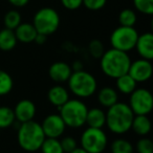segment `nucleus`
I'll return each instance as SVG.
<instances>
[{
	"mask_svg": "<svg viewBox=\"0 0 153 153\" xmlns=\"http://www.w3.org/2000/svg\"><path fill=\"white\" fill-rule=\"evenodd\" d=\"M131 63L128 53L110 48L105 51L100 58V67L105 76L111 79H117L119 76L127 74Z\"/></svg>",
	"mask_w": 153,
	"mask_h": 153,
	"instance_id": "nucleus-1",
	"label": "nucleus"
},
{
	"mask_svg": "<svg viewBox=\"0 0 153 153\" xmlns=\"http://www.w3.org/2000/svg\"><path fill=\"white\" fill-rule=\"evenodd\" d=\"M106 124L109 130L114 134H125L131 129L134 113L130 109L129 105L123 102H117L111 107L107 108Z\"/></svg>",
	"mask_w": 153,
	"mask_h": 153,
	"instance_id": "nucleus-2",
	"label": "nucleus"
},
{
	"mask_svg": "<svg viewBox=\"0 0 153 153\" xmlns=\"http://www.w3.org/2000/svg\"><path fill=\"white\" fill-rule=\"evenodd\" d=\"M17 140L19 146L24 151L35 152L40 150L41 145L45 140V135L40 124L33 120L20 125L17 133Z\"/></svg>",
	"mask_w": 153,
	"mask_h": 153,
	"instance_id": "nucleus-3",
	"label": "nucleus"
},
{
	"mask_svg": "<svg viewBox=\"0 0 153 153\" xmlns=\"http://www.w3.org/2000/svg\"><path fill=\"white\" fill-rule=\"evenodd\" d=\"M67 84L69 91L78 99L90 98L98 90V82L96 76L84 69L72 71Z\"/></svg>",
	"mask_w": 153,
	"mask_h": 153,
	"instance_id": "nucleus-4",
	"label": "nucleus"
},
{
	"mask_svg": "<svg viewBox=\"0 0 153 153\" xmlns=\"http://www.w3.org/2000/svg\"><path fill=\"white\" fill-rule=\"evenodd\" d=\"M59 111L66 127L76 129L85 125L88 107L80 99H69L63 106L60 107Z\"/></svg>",
	"mask_w": 153,
	"mask_h": 153,
	"instance_id": "nucleus-5",
	"label": "nucleus"
},
{
	"mask_svg": "<svg viewBox=\"0 0 153 153\" xmlns=\"http://www.w3.org/2000/svg\"><path fill=\"white\" fill-rule=\"evenodd\" d=\"M60 21L59 13L53 7H46L36 12L33 18V25L38 34L49 36L58 30Z\"/></svg>",
	"mask_w": 153,
	"mask_h": 153,
	"instance_id": "nucleus-6",
	"label": "nucleus"
},
{
	"mask_svg": "<svg viewBox=\"0 0 153 153\" xmlns=\"http://www.w3.org/2000/svg\"><path fill=\"white\" fill-rule=\"evenodd\" d=\"M80 145L88 153H103L108 146V137L103 129L87 127L81 134Z\"/></svg>",
	"mask_w": 153,
	"mask_h": 153,
	"instance_id": "nucleus-7",
	"label": "nucleus"
},
{
	"mask_svg": "<svg viewBox=\"0 0 153 153\" xmlns=\"http://www.w3.org/2000/svg\"><path fill=\"white\" fill-rule=\"evenodd\" d=\"M137 38L138 33L134 28V26L131 27V26L120 25L111 33L110 44L112 48L128 53L134 49Z\"/></svg>",
	"mask_w": 153,
	"mask_h": 153,
	"instance_id": "nucleus-8",
	"label": "nucleus"
},
{
	"mask_svg": "<svg viewBox=\"0 0 153 153\" xmlns=\"http://www.w3.org/2000/svg\"><path fill=\"white\" fill-rule=\"evenodd\" d=\"M128 105L134 115H148L153 109L152 94L146 88H136L129 94Z\"/></svg>",
	"mask_w": 153,
	"mask_h": 153,
	"instance_id": "nucleus-9",
	"label": "nucleus"
},
{
	"mask_svg": "<svg viewBox=\"0 0 153 153\" xmlns=\"http://www.w3.org/2000/svg\"><path fill=\"white\" fill-rule=\"evenodd\" d=\"M153 72V66L150 60L137 59L135 61H131L129 66L128 74L132 76V79L136 83H144L151 79Z\"/></svg>",
	"mask_w": 153,
	"mask_h": 153,
	"instance_id": "nucleus-10",
	"label": "nucleus"
},
{
	"mask_svg": "<svg viewBox=\"0 0 153 153\" xmlns=\"http://www.w3.org/2000/svg\"><path fill=\"white\" fill-rule=\"evenodd\" d=\"M45 137L59 138L64 134L66 129V125L60 114H49L43 120L40 124Z\"/></svg>",
	"mask_w": 153,
	"mask_h": 153,
	"instance_id": "nucleus-11",
	"label": "nucleus"
},
{
	"mask_svg": "<svg viewBox=\"0 0 153 153\" xmlns=\"http://www.w3.org/2000/svg\"><path fill=\"white\" fill-rule=\"evenodd\" d=\"M13 110L16 121H18L20 124H22L34 120L37 112V107L33 101L24 99V100L19 101L16 104L15 108Z\"/></svg>",
	"mask_w": 153,
	"mask_h": 153,
	"instance_id": "nucleus-12",
	"label": "nucleus"
},
{
	"mask_svg": "<svg viewBox=\"0 0 153 153\" xmlns=\"http://www.w3.org/2000/svg\"><path fill=\"white\" fill-rule=\"evenodd\" d=\"M72 74L70 65L66 62L57 61L53 63L48 68V76L56 83H64L67 82Z\"/></svg>",
	"mask_w": 153,
	"mask_h": 153,
	"instance_id": "nucleus-13",
	"label": "nucleus"
},
{
	"mask_svg": "<svg viewBox=\"0 0 153 153\" xmlns=\"http://www.w3.org/2000/svg\"><path fill=\"white\" fill-rule=\"evenodd\" d=\"M136 51L140 58L152 61L153 59V35L152 33H145L138 35L137 41L135 43Z\"/></svg>",
	"mask_w": 153,
	"mask_h": 153,
	"instance_id": "nucleus-14",
	"label": "nucleus"
},
{
	"mask_svg": "<svg viewBox=\"0 0 153 153\" xmlns=\"http://www.w3.org/2000/svg\"><path fill=\"white\" fill-rule=\"evenodd\" d=\"M47 99H48V102L55 107H57L59 110L60 107L63 106L69 100V92L62 85H55L49 88L47 92Z\"/></svg>",
	"mask_w": 153,
	"mask_h": 153,
	"instance_id": "nucleus-15",
	"label": "nucleus"
},
{
	"mask_svg": "<svg viewBox=\"0 0 153 153\" xmlns=\"http://www.w3.org/2000/svg\"><path fill=\"white\" fill-rule=\"evenodd\" d=\"M14 33L16 35V38L17 41L21 43H32L35 41V38L37 36V30L35 28V26L33 25V23H27V22H24V23H20L17 27L14 30Z\"/></svg>",
	"mask_w": 153,
	"mask_h": 153,
	"instance_id": "nucleus-16",
	"label": "nucleus"
},
{
	"mask_svg": "<svg viewBox=\"0 0 153 153\" xmlns=\"http://www.w3.org/2000/svg\"><path fill=\"white\" fill-rule=\"evenodd\" d=\"M85 124L88 127L103 129V127L106 124V112L99 107H94V108L88 109L87 114H86Z\"/></svg>",
	"mask_w": 153,
	"mask_h": 153,
	"instance_id": "nucleus-17",
	"label": "nucleus"
},
{
	"mask_svg": "<svg viewBox=\"0 0 153 153\" xmlns=\"http://www.w3.org/2000/svg\"><path fill=\"white\" fill-rule=\"evenodd\" d=\"M98 102L102 107L109 108L119 102V92L110 86H105L99 90Z\"/></svg>",
	"mask_w": 153,
	"mask_h": 153,
	"instance_id": "nucleus-18",
	"label": "nucleus"
},
{
	"mask_svg": "<svg viewBox=\"0 0 153 153\" xmlns=\"http://www.w3.org/2000/svg\"><path fill=\"white\" fill-rule=\"evenodd\" d=\"M152 124L148 115H134L131 124V129L140 136H146L150 133Z\"/></svg>",
	"mask_w": 153,
	"mask_h": 153,
	"instance_id": "nucleus-19",
	"label": "nucleus"
},
{
	"mask_svg": "<svg viewBox=\"0 0 153 153\" xmlns=\"http://www.w3.org/2000/svg\"><path fill=\"white\" fill-rule=\"evenodd\" d=\"M136 85H137V83L132 79V76L128 72L115 79L117 91L126 94V96H129L130 94H132L136 89Z\"/></svg>",
	"mask_w": 153,
	"mask_h": 153,
	"instance_id": "nucleus-20",
	"label": "nucleus"
},
{
	"mask_svg": "<svg viewBox=\"0 0 153 153\" xmlns=\"http://www.w3.org/2000/svg\"><path fill=\"white\" fill-rule=\"evenodd\" d=\"M17 38L14 30L9 28H3L0 30V51H10L17 45Z\"/></svg>",
	"mask_w": 153,
	"mask_h": 153,
	"instance_id": "nucleus-21",
	"label": "nucleus"
},
{
	"mask_svg": "<svg viewBox=\"0 0 153 153\" xmlns=\"http://www.w3.org/2000/svg\"><path fill=\"white\" fill-rule=\"evenodd\" d=\"M14 110L7 106H0V129L9 128L15 123Z\"/></svg>",
	"mask_w": 153,
	"mask_h": 153,
	"instance_id": "nucleus-22",
	"label": "nucleus"
},
{
	"mask_svg": "<svg viewBox=\"0 0 153 153\" xmlns=\"http://www.w3.org/2000/svg\"><path fill=\"white\" fill-rule=\"evenodd\" d=\"M111 153H134V147L125 138H117L111 143Z\"/></svg>",
	"mask_w": 153,
	"mask_h": 153,
	"instance_id": "nucleus-23",
	"label": "nucleus"
},
{
	"mask_svg": "<svg viewBox=\"0 0 153 153\" xmlns=\"http://www.w3.org/2000/svg\"><path fill=\"white\" fill-rule=\"evenodd\" d=\"M13 87L14 82L12 76L5 70L0 69V97L9 94Z\"/></svg>",
	"mask_w": 153,
	"mask_h": 153,
	"instance_id": "nucleus-24",
	"label": "nucleus"
},
{
	"mask_svg": "<svg viewBox=\"0 0 153 153\" xmlns=\"http://www.w3.org/2000/svg\"><path fill=\"white\" fill-rule=\"evenodd\" d=\"M40 150L42 151V153H64L59 138L45 137Z\"/></svg>",
	"mask_w": 153,
	"mask_h": 153,
	"instance_id": "nucleus-25",
	"label": "nucleus"
},
{
	"mask_svg": "<svg viewBox=\"0 0 153 153\" xmlns=\"http://www.w3.org/2000/svg\"><path fill=\"white\" fill-rule=\"evenodd\" d=\"M21 14L16 10H11L4 15L3 18V23L5 28L14 30L20 23H21Z\"/></svg>",
	"mask_w": 153,
	"mask_h": 153,
	"instance_id": "nucleus-26",
	"label": "nucleus"
},
{
	"mask_svg": "<svg viewBox=\"0 0 153 153\" xmlns=\"http://www.w3.org/2000/svg\"><path fill=\"white\" fill-rule=\"evenodd\" d=\"M137 21L136 13L131 9H124L119 14V22L122 26H134Z\"/></svg>",
	"mask_w": 153,
	"mask_h": 153,
	"instance_id": "nucleus-27",
	"label": "nucleus"
},
{
	"mask_svg": "<svg viewBox=\"0 0 153 153\" xmlns=\"http://www.w3.org/2000/svg\"><path fill=\"white\" fill-rule=\"evenodd\" d=\"M133 5L136 11L144 15L153 14V0H133Z\"/></svg>",
	"mask_w": 153,
	"mask_h": 153,
	"instance_id": "nucleus-28",
	"label": "nucleus"
},
{
	"mask_svg": "<svg viewBox=\"0 0 153 153\" xmlns=\"http://www.w3.org/2000/svg\"><path fill=\"white\" fill-rule=\"evenodd\" d=\"M88 51H89L90 56H91L92 58L100 59L105 51L104 44H103L100 40H98V39L91 40L89 44H88Z\"/></svg>",
	"mask_w": 153,
	"mask_h": 153,
	"instance_id": "nucleus-29",
	"label": "nucleus"
},
{
	"mask_svg": "<svg viewBox=\"0 0 153 153\" xmlns=\"http://www.w3.org/2000/svg\"><path fill=\"white\" fill-rule=\"evenodd\" d=\"M137 153H153V143L147 137H142L136 143Z\"/></svg>",
	"mask_w": 153,
	"mask_h": 153,
	"instance_id": "nucleus-30",
	"label": "nucleus"
},
{
	"mask_svg": "<svg viewBox=\"0 0 153 153\" xmlns=\"http://www.w3.org/2000/svg\"><path fill=\"white\" fill-rule=\"evenodd\" d=\"M60 143H61V147L62 149H63V152L64 153H69L71 152V151H74L76 148H78V143H76V138L72 137V136H65V137H63L61 140H60Z\"/></svg>",
	"mask_w": 153,
	"mask_h": 153,
	"instance_id": "nucleus-31",
	"label": "nucleus"
},
{
	"mask_svg": "<svg viewBox=\"0 0 153 153\" xmlns=\"http://www.w3.org/2000/svg\"><path fill=\"white\" fill-rule=\"evenodd\" d=\"M106 3L107 0H83V5L89 11H100Z\"/></svg>",
	"mask_w": 153,
	"mask_h": 153,
	"instance_id": "nucleus-32",
	"label": "nucleus"
},
{
	"mask_svg": "<svg viewBox=\"0 0 153 153\" xmlns=\"http://www.w3.org/2000/svg\"><path fill=\"white\" fill-rule=\"evenodd\" d=\"M61 3L68 11H76L83 5V0H61Z\"/></svg>",
	"mask_w": 153,
	"mask_h": 153,
	"instance_id": "nucleus-33",
	"label": "nucleus"
},
{
	"mask_svg": "<svg viewBox=\"0 0 153 153\" xmlns=\"http://www.w3.org/2000/svg\"><path fill=\"white\" fill-rule=\"evenodd\" d=\"M7 1L15 7H23L30 2V0H7Z\"/></svg>",
	"mask_w": 153,
	"mask_h": 153,
	"instance_id": "nucleus-34",
	"label": "nucleus"
},
{
	"mask_svg": "<svg viewBox=\"0 0 153 153\" xmlns=\"http://www.w3.org/2000/svg\"><path fill=\"white\" fill-rule=\"evenodd\" d=\"M72 71H79V70H83L84 69V65L80 60H76V61L72 63V65H70Z\"/></svg>",
	"mask_w": 153,
	"mask_h": 153,
	"instance_id": "nucleus-35",
	"label": "nucleus"
},
{
	"mask_svg": "<svg viewBox=\"0 0 153 153\" xmlns=\"http://www.w3.org/2000/svg\"><path fill=\"white\" fill-rule=\"evenodd\" d=\"M46 40H47V36L42 35V34H37L34 42H36L38 45H42V44H44V43L46 42Z\"/></svg>",
	"mask_w": 153,
	"mask_h": 153,
	"instance_id": "nucleus-36",
	"label": "nucleus"
},
{
	"mask_svg": "<svg viewBox=\"0 0 153 153\" xmlns=\"http://www.w3.org/2000/svg\"><path fill=\"white\" fill-rule=\"evenodd\" d=\"M69 153H88V152H86V151L84 150L83 148H81V147H78V148H76L74 151H71V152H69Z\"/></svg>",
	"mask_w": 153,
	"mask_h": 153,
	"instance_id": "nucleus-37",
	"label": "nucleus"
}]
</instances>
